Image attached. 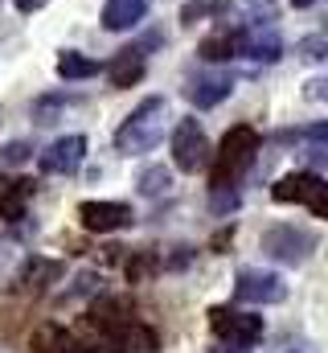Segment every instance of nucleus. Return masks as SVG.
<instances>
[{
  "label": "nucleus",
  "instance_id": "obj_17",
  "mask_svg": "<svg viewBox=\"0 0 328 353\" xmlns=\"http://www.w3.org/2000/svg\"><path fill=\"white\" fill-rule=\"evenodd\" d=\"M29 201V181H0V218H21Z\"/></svg>",
  "mask_w": 328,
  "mask_h": 353
},
{
  "label": "nucleus",
  "instance_id": "obj_21",
  "mask_svg": "<svg viewBox=\"0 0 328 353\" xmlns=\"http://www.w3.org/2000/svg\"><path fill=\"white\" fill-rule=\"evenodd\" d=\"M164 185H168L164 169H144L140 173V193H164Z\"/></svg>",
  "mask_w": 328,
  "mask_h": 353
},
{
  "label": "nucleus",
  "instance_id": "obj_9",
  "mask_svg": "<svg viewBox=\"0 0 328 353\" xmlns=\"http://www.w3.org/2000/svg\"><path fill=\"white\" fill-rule=\"evenodd\" d=\"M86 161V136H62L41 152V173H74Z\"/></svg>",
  "mask_w": 328,
  "mask_h": 353
},
{
  "label": "nucleus",
  "instance_id": "obj_28",
  "mask_svg": "<svg viewBox=\"0 0 328 353\" xmlns=\"http://www.w3.org/2000/svg\"><path fill=\"white\" fill-rule=\"evenodd\" d=\"M291 4H296V8H308V4H316V0H291Z\"/></svg>",
  "mask_w": 328,
  "mask_h": 353
},
{
  "label": "nucleus",
  "instance_id": "obj_20",
  "mask_svg": "<svg viewBox=\"0 0 328 353\" xmlns=\"http://www.w3.org/2000/svg\"><path fill=\"white\" fill-rule=\"evenodd\" d=\"M312 136V132H308ZM304 157L316 165V169H328V136H312V144L304 148Z\"/></svg>",
  "mask_w": 328,
  "mask_h": 353
},
{
  "label": "nucleus",
  "instance_id": "obj_5",
  "mask_svg": "<svg viewBox=\"0 0 328 353\" xmlns=\"http://www.w3.org/2000/svg\"><path fill=\"white\" fill-rule=\"evenodd\" d=\"M263 251L279 263H304L312 251H316V239L300 226H271L263 234Z\"/></svg>",
  "mask_w": 328,
  "mask_h": 353
},
{
  "label": "nucleus",
  "instance_id": "obj_10",
  "mask_svg": "<svg viewBox=\"0 0 328 353\" xmlns=\"http://www.w3.org/2000/svg\"><path fill=\"white\" fill-rule=\"evenodd\" d=\"M218 12L230 21V29L271 25V21H275V12H279V0H226Z\"/></svg>",
  "mask_w": 328,
  "mask_h": 353
},
{
  "label": "nucleus",
  "instance_id": "obj_6",
  "mask_svg": "<svg viewBox=\"0 0 328 353\" xmlns=\"http://www.w3.org/2000/svg\"><path fill=\"white\" fill-rule=\"evenodd\" d=\"M283 296H287V288H283V279L275 271L246 267V271H238V279H234V300L238 304H279Z\"/></svg>",
  "mask_w": 328,
  "mask_h": 353
},
{
  "label": "nucleus",
  "instance_id": "obj_27",
  "mask_svg": "<svg viewBox=\"0 0 328 353\" xmlns=\"http://www.w3.org/2000/svg\"><path fill=\"white\" fill-rule=\"evenodd\" d=\"M12 4H17V8H21V12H37V8H41V4H45V0H12Z\"/></svg>",
  "mask_w": 328,
  "mask_h": 353
},
{
  "label": "nucleus",
  "instance_id": "obj_18",
  "mask_svg": "<svg viewBox=\"0 0 328 353\" xmlns=\"http://www.w3.org/2000/svg\"><path fill=\"white\" fill-rule=\"evenodd\" d=\"M197 54H201L205 62H226V58H234V29H226V33H214V37H205Z\"/></svg>",
  "mask_w": 328,
  "mask_h": 353
},
{
  "label": "nucleus",
  "instance_id": "obj_13",
  "mask_svg": "<svg viewBox=\"0 0 328 353\" xmlns=\"http://www.w3.org/2000/svg\"><path fill=\"white\" fill-rule=\"evenodd\" d=\"M320 185H325V181H320L316 173H287L283 181H275V185H271V197H275V201H283V205H296V201H304V205H308V201L316 197V189H320Z\"/></svg>",
  "mask_w": 328,
  "mask_h": 353
},
{
  "label": "nucleus",
  "instance_id": "obj_8",
  "mask_svg": "<svg viewBox=\"0 0 328 353\" xmlns=\"http://www.w3.org/2000/svg\"><path fill=\"white\" fill-rule=\"evenodd\" d=\"M234 54L254 58V62H275L283 54V41L275 25H250V29H234Z\"/></svg>",
  "mask_w": 328,
  "mask_h": 353
},
{
  "label": "nucleus",
  "instance_id": "obj_24",
  "mask_svg": "<svg viewBox=\"0 0 328 353\" xmlns=\"http://www.w3.org/2000/svg\"><path fill=\"white\" fill-rule=\"evenodd\" d=\"M25 157H29V144H8V148L0 152V161H4V165H21Z\"/></svg>",
  "mask_w": 328,
  "mask_h": 353
},
{
  "label": "nucleus",
  "instance_id": "obj_15",
  "mask_svg": "<svg viewBox=\"0 0 328 353\" xmlns=\"http://www.w3.org/2000/svg\"><path fill=\"white\" fill-rule=\"evenodd\" d=\"M144 21V0H107L103 4V29L119 33V29H132Z\"/></svg>",
  "mask_w": 328,
  "mask_h": 353
},
{
  "label": "nucleus",
  "instance_id": "obj_23",
  "mask_svg": "<svg viewBox=\"0 0 328 353\" xmlns=\"http://www.w3.org/2000/svg\"><path fill=\"white\" fill-rule=\"evenodd\" d=\"M308 210H312L316 218H325V222H328V185H320V189H316V197L308 201Z\"/></svg>",
  "mask_w": 328,
  "mask_h": 353
},
{
  "label": "nucleus",
  "instance_id": "obj_3",
  "mask_svg": "<svg viewBox=\"0 0 328 353\" xmlns=\"http://www.w3.org/2000/svg\"><path fill=\"white\" fill-rule=\"evenodd\" d=\"M205 316H209V329H214V333H218L226 345H234V350H243V345H254V341L263 337V316H254V312L209 308Z\"/></svg>",
  "mask_w": 328,
  "mask_h": 353
},
{
  "label": "nucleus",
  "instance_id": "obj_25",
  "mask_svg": "<svg viewBox=\"0 0 328 353\" xmlns=\"http://www.w3.org/2000/svg\"><path fill=\"white\" fill-rule=\"evenodd\" d=\"M304 94H308V99H320V103H328V79H312V83L304 87Z\"/></svg>",
  "mask_w": 328,
  "mask_h": 353
},
{
  "label": "nucleus",
  "instance_id": "obj_22",
  "mask_svg": "<svg viewBox=\"0 0 328 353\" xmlns=\"http://www.w3.org/2000/svg\"><path fill=\"white\" fill-rule=\"evenodd\" d=\"M300 58H308V62H328V41H320V37H308V41L300 46Z\"/></svg>",
  "mask_w": 328,
  "mask_h": 353
},
{
  "label": "nucleus",
  "instance_id": "obj_14",
  "mask_svg": "<svg viewBox=\"0 0 328 353\" xmlns=\"http://www.w3.org/2000/svg\"><path fill=\"white\" fill-rule=\"evenodd\" d=\"M148 46H152V41H144V46H127V50L111 62V83H115L119 90L136 87V83L144 79V66H148V62H144V50H148Z\"/></svg>",
  "mask_w": 328,
  "mask_h": 353
},
{
  "label": "nucleus",
  "instance_id": "obj_11",
  "mask_svg": "<svg viewBox=\"0 0 328 353\" xmlns=\"http://www.w3.org/2000/svg\"><path fill=\"white\" fill-rule=\"evenodd\" d=\"M185 90H189V103H193V107H218L222 99H230L234 79H230V74H218V70H214V74H193Z\"/></svg>",
  "mask_w": 328,
  "mask_h": 353
},
{
  "label": "nucleus",
  "instance_id": "obj_1",
  "mask_svg": "<svg viewBox=\"0 0 328 353\" xmlns=\"http://www.w3.org/2000/svg\"><path fill=\"white\" fill-rule=\"evenodd\" d=\"M164 115H168V103H164L161 94L144 99V103L119 123L115 148H119L123 157H144V152H152V148L164 140Z\"/></svg>",
  "mask_w": 328,
  "mask_h": 353
},
{
  "label": "nucleus",
  "instance_id": "obj_12",
  "mask_svg": "<svg viewBox=\"0 0 328 353\" xmlns=\"http://www.w3.org/2000/svg\"><path fill=\"white\" fill-rule=\"evenodd\" d=\"M33 353H107V350L82 345L74 333H66V329H58V325H41V329L33 333Z\"/></svg>",
  "mask_w": 328,
  "mask_h": 353
},
{
  "label": "nucleus",
  "instance_id": "obj_26",
  "mask_svg": "<svg viewBox=\"0 0 328 353\" xmlns=\"http://www.w3.org/2000/svg\"><path fill=\"white\" fill-rule=\"evenodd\" d=\"M209 205H214V210H234V193H230V189H214Z\"/></svg>",
  "mask_w": 328,
  "mask_h": 353
},
{
  "label": "nucleus",
  "instance_id": "obj_4",
  "mask_svg": "<svg viewBox=\"0 0 328 353\" xmlns=\"http://www.w3.org/2000/svg\"><path fill=\"white\" fill-rule=\"evenodd\" d=\"M172 161L181 173H201L205 161H209V140L201 132L197 119H181L176 132H172Z\"/></svg>",
  "mask_w": 328,
  "mask_h": 353
},
{
  "label": "nucleus",
  "instance_id": "obj_16",
  "mask_svg": "<svg viewBox=\"0 0 328 353\" xmlns=\"http://www.w3.org/2000/svg\"><path fill=\"white\" fill-rule=\"evenodd\" d=\"M103 66L94 62V58H86V54H74V50H62L58 54V74L66 79V83H82V79H90V74H99Z\"/></svg>",
  "mask_w": 328,
  "mask_h": 353
},
{
  "label": "nucleus",
  "instance_id": "obj_19",
  "mask_svg": "<svg viewBox=\"0 0 328 353\" xmlns=\"http://www.w3.org/2000/svg\"><path fill=\"white\" fill-rule=\"evenodd\" d=\"M62 275V263H54V259H29V271H25V283L37 292V288H45V283H54Z\"/></svg>",
  "mask_w": 328,
  "mask_h": 353
},
{
  "label": "nucleus",
  "instance_id": "obj_2",
  "mask_svg": "<svg viewBox=\"0 0 328 353\" xmlns=\"http://www.w3.org/2000/svg\"><path fill=\"white\" fill-rule=\"evenodd\" d=\"M254 152H258V132L250 123H234L222 144H218V157H214V189H234L250 165H254Z\"/></svg>",
  "mask_w": 328,
  "mask_h": 353
},
{
  "label": "nucleus",
  "instance_id": "obj_7",
  "mask_svg": "<svg viewBox=\"0 0 328 353\" xmlns=\"http://www.w3.org/2000/svg\"><path fill=\"white\" fill-rule=\"evenodd\" d=\"M132 205H123V201H82L79 205V222L86 230H94V234H111V230H123V226H132Z\"/></svg>",
  "mask_w": 328,
  "mask_h": 353
}]
</instances>
